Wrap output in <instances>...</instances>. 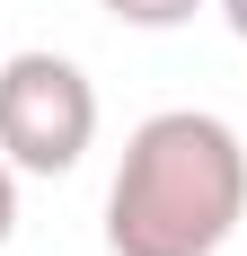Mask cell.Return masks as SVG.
<instances>
[{
  "label": "cell",
  "instance_id": "obj_1",
  "mask_svg": "<svg viewBox=\"0 0 247 256\" xmlns=\"http://www.w3.org/2000/svg\"><path fill=\"white\" fill-rule=\"evenodd\" d=\"M247 221V150L203 106H168L124 142L106 186V248L115 256H221Z\"/></svg>",
  "mask_w": 247,
  "mask_h": 256
},
{
  "label": "cell",
  "instance_id": "obj_2",
  "mask_svg": "<svg viewBox=\"0 0 247 256\" xmlns=\"http://www.w3.org/2000/svg\"><path fill=\"white\" fill-rule=\"evenodd\" d=\"M98 142V88L71 53H9L0 62V159L26 177H71Z\"/></svg>",
  "mask_w": 247,
  "mask_h": 256
},
{
  "label": "cell",
  "instance_id": "obj_3",
  "mask_svg": "<svg viewBox=\"0 0 247 256\" xmlns=\"http://www.w3.org/2000/svg\"><path fill=\"white\" fill-rule=\"evenodd\" d=\"M106 18H124V26H186L203 9V0H98Z\"/></svg>",
  "mask_w": 247,
  "mask_h": 256
},
{
  "label": "cell",
  "instance_id": "obj_4",
  "mask_svg": "<svg viewBox=\"0 0 247 256\" xmlns=\"http://www.w3.org/2000/svg\"><path fill=\"white\" fill-rule=\"evenodd\" d=\"M9 230H18V168L0 159V248H9Z\"/></svg>",
  "mask_w": 247,
  "mask_h": 256
},
{
  "label": "cell",
  "instance_id": "obj_5",
  "mask_svg": "<svg viewBox=\"0 0 247 256\" xmlns=\"http://www.w3.org/2000/svg\"><path fill=\"white\" fill-rule=\"evenodd\" d=\"M221 9H230V26H238V44H247V0H221Z\"/></svg>",
  "mask_w": 247,
  "mask_h": 256
}]
</instances>
